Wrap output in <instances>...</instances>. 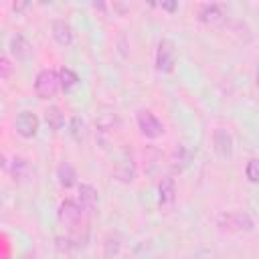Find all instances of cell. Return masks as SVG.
<instances>
[{
    "label": "cell",
    "mask_w": 259,
    "mask_h": 259,
    "mask_svg": "<svg viewBox=\"0 0 259 259\" xmlns=\"http://www.w3.org/2000/svg\"><path fill=\"white\" fill-rule=\"evenodd\" d=\"M38 2H40V4H53L55 0H38Z\"/></svg>",
    "instance_id": "cell-25"
},
{
    "label": "cell",
    "mask_w": 259,
    "mask_h": 259,
    "mask_svg": "<svg viewBox=\"0 0 259 259\" xmlns=\"http://www.w3.org/2000/svg\"><path fill=\"white\" fill-rule=\"evenodd\" d=\"M26 174H28V164H26V160L16 158L14 164H12V176H14V180H22Z\"/></svg>",
    "instance_id": "cell-19"
},
{
    "label": "cell",
    "mask_w": 259,
    "mask_h": 259,
    "mask_svg": "<svg viewBox=\"0 0 259 259\" xmlns=\"http://www.w3.org/2000/svg\"><path fill=\"white\" fill-rule=\"evenodd\" d=\"M61 87V77L59 73H55L53 69H42L36 79H34V93L40 97V99H51L57 95Z\"/></svg>",
    "instance_id": "cell-1"
},
{
    "label": "cell",
    "mask_w": 259,
    "mask_h": 259,
    "mask_svg": "<svg viewBox=\"0 0 259 259\" xmlns=\"http://www.w3.org/2000/svg\"><path fill=\"white\" fill-rule=\"evenodd\" d=\"M12 8H14V12H24L28 8V0H14Z\"/></svg>",
    "instance_id": "cell-24"
},
{
    "label": "cell",
    "mask_w": 259,
    "mask_h": 259,
    "mask_svg": "<svg viewBox=\"0 0 259 259\" xmlns=\"http://www.w3.org/2000/svg\"><path fill=\"white\" fill-rule=\"evenodd\" d=\"M10 71H12V67H10L8 57H2V59H0V77L6 81V79L10 77Z\"/></svg>",
    "instance_id": "cell-22"
},
{
    "label": "cell",
    "mask_w": 259,
    "mask_h": 259,
    "mask_svg": "<svg viewBox=\"0 0 259 259\" xmlns=\"http://www.w3.org/2000/svg\"><path fill=\"white\" fill-rule=\"evenodd\" d=\"M59 77H61V87H63V91H71L73 87H77V83H79V77H77V73H73L71 69H61V73H59Z\"/></svg>",
    "instance_id": "cell-15"
},
{
    "label": "cell",
    "mask_w": 259,
    "mask_h": 259,
    "mask_svg": "<svg viewBox=\"0 0 259 259\" xmlns=\"http://www.w3.org/2000/svg\"><path fill=\"white\" fill-rule=\"evenodd\" d=\"M85 214H89V212L79 202H75V200H63L59 204V212H57L59 223L69 227V229H77Z\"/></svg>",
    "instance_id": "cell-2"
},
{
    "label": "cell",
    "mask_w": 259,
    "mask_h": 259,
    "mask_svg": "<svg viewBox=\"0 0 259 259\" xmlns=\"http://www.w3.org/2000/svg\"><path fill=\"white\" fill-rule=\"evenodd\" d=\"M188 160H190V156H188V152H186V148L184 146H178L176 150H174V156H172V166L176 168V170H182L186 164H188Z\"/></svg>",
    "instance_id": "cell-17"
},
{
    "label": "cell",
    "mask_w": 259,
    "mask_h": 259,
    "mask_svg": "<svg viewBox=\"0 0 259 259\" xmlns=\"http://www.w3.org/2000/svg\"><path fill=\"white\" fill-rule=\"evenodd\" d=\"M174 200H176V184H174V178L170 176H164L158 184V204L160 208H172L174 206Z\"/></svg>",
    "instance_id": "cell-7"
},
{
    "label": "cell",
    "mask_w": 259,
    "mask_h": 259,
    "mask_svg": "<svg viewBox=\"0 0 259 259\" xmlns=\"http://www.w3.org/2000/svg\"><path fill=\"white\" fill-rule=\"evenodd\" d=\"M212 146H214V152L227 160L233 156V136L229 134V130L225 127H217L214 134H212Z\"/></svg>",
    "instance_id": "cell-6"
},
{
    "label": "cell",
    "mask_w": 259,
    "mask_h": 259,
    "mask_svg": "<svg viewBox=\"0 0 259 259\" xmlns=\"http://www.w3.org/2000/svg\"><path fill=\"white\" fill-rule=\"evenodd\" d=\"M8 49H10L12 57H16L18 61H28L32 57V45H30V40L24 34H14L10 38Z\"/></svg>",
    "instance_id": "cell-8"
},
{
    "label": "cell",
    "mask_w": 259,
    "mask_h": 259,
    "mask_svg": "<svg viewBox=\"0 0 259 259\" xmlns=\"http://www.w3.org/2000/svg\"><path fill=\"white\" fill-rule=\"evenodd\" d=\"M245 174H247L249 182H253V184H257V182H259V160H257V158H251V160L247 162Z\"/></svg>",
    "instance_id": "cell-20"
},
{
    "label": "cell",
    "mask_w": 259,
    "mask_h": 259,
    "mask_svg": "<svg viewBox=\"0 0 259 259\" xmlns=\"http://www.w3.org/2000/svg\"><path fill=\"white\" fill-rule=\"evenodd\" d=\"M113 178L123 182V184H130L134 178H136V164L132 162V158H121L115 162L113 166Z\"/></svg>",
    "instance_id": "cell-9"
},
{
    "label": "cell",
    "mask_w": 259,
    "mask_h": 259,
    "mask_svg": "<svg viewBox=\"0 0 259 259\" xmlns=\"http://www.w3.org/2000/svg\"><path fill=\"white\" fill-rule=\"evenodd\" d=\"M227 225H231V229H245V231H251L253 229V221L249 219V214L245 212H235V214H227Z\"/></svg>",
    "instance_id": "cell-14"
},
{
    "label": "cell",
    "mask_w": 259,
    "mask_h": 259,
    "mask_svg": "<svg viewBox=\"0 0 259 259\" xmlns=\"http://www.w3.org/2000/svg\"><path fill=\"white\" fill-rule=\"evenodd\" d=\"M138 127L142 132V136H146L150 140H156V138H160L164 134L162 121L148 109H140L138 111Z\"/></svg>",
    "instance_id": "cell-4"
},
{
    "label": "cell",
    "mask_w": 259,
    "mask_h": 259,
    "mask_svg": "<svg viewBox=\"0 0 259 259\" xmlns=\"http://www.w3.org/2000/svg\"><path fill=\"white\" fill-rule=\"evenodd\" d=\"M57 180L63 188H71L75 182H77V172L75 168L69 164V162H63L59 168H57Z\"/></svg>",
    "instance_id": "cell-13"
},
{
    "label": "cell",
    "mask_w": 259,
    "mask_h": 259,
    "mask_svg": "<svg viewBox=\"0 0 259 259\" xmlns=\"http://www.w3.org/2000/svg\"><path fill=\"white\" fill-rule=\"evenodd\" d=\"M51 30H53V38L61 47H69L73 42V28H71V24L67 20H55Z\"/></svg>",
    "instance_id": "cell-10"
},
{
    "label": "cell",
    "mask_w": 259,
    "mask_h": 259,
    "mask_svg": "<svg viewBox=\"0 0 259 259\" xmlns=\"http://www.w3.org/2000/svg\"><path fill=\"white\" fill-rule=\"evenodd\" d=\"M257 85H259V67H257Z\"/></svg>",
    "instance_id": "cell-26"
},
{
    "label": "cell",
    "mask_w": 259,
    "mask_h": 259,
    "mask_svg": "<svg viewBox=\"0 0 259 259\" xmlns=\"http://www.w3.org/2000/svg\"><path fill=\"white\" fill-rule=\"evenodd\" d=\"M83 134H85V121H83L79 115H75V117L71 119V136H73L77 142H81V140H83Z\"/></svg>",
    "instance_id": "cell-18"
},
{
    "label": "cell",
    "mask_w": 259,
    "mask_h": 259,
    "mask_svg": "<svg viewBox=\"0 0 259 259\" xmlns=\"http://www.w3.org/2000/svg\"><path fill=\"white\" fill-rule=\"evenodd\" d=\"M158 4L166 12H176V8H178V0H158Z\"/></svg>",
    "instance_id": "cell-23"
},
{
    "label": "cell",
    "mask_w": 259,
    "mask_h": 259,
    "mask_svg": "<svg viewBox=\"0 0 259 259\" xmlns=\"http://www.w3.org/2000/svg\"><path fill=\"white\" fill-rule=\"evenodd\" d=\"M198 18H200L204 24H208V26H219V24H223V20H225L223 10H221L217 4H204V6H200Z\"/></svg>",
    "instance_id": "cell-11"
},
{
    "label": "cell",
    "mask_w": 259,
    "mask_h": 259,
    "mask_svg": "<svg viewBox=\"0 0 259 259\" xmlns=\"http://www.w3.org/2000/svg\"><path fill=\"white\" fill-rule=\"evenodd\" d=\"M119 253V241L117 239H107L105 243V257H111V255H117Z\"/></svg>",
    "instance_id": "cell-21"
},
{
    "label": "cell",
    "mask_w": 259,
    "mask_h": 259,
    "mask_svg": "<svg viewBox=\"0 0 259 259\" xmlns=\"http://www.w3.org/2000/svg\"><path fill=\"white\" fill-rule=\"evenodd\" d=\"M45 117H47V123H49L51 130H61L65 125V117H63V113H61L59 107H51Z\"/></svg>",
    "instance_id": "cell-16"
},
{
    "label": "cell",
    "mask_w": 259,
    "mask_h": 259,
    "mask_svg": "<svg viewBox=\"0 0 259 259\" xmlns=\"http://www.w3.org/2000/svg\"><path fill=\"white\" fill-rule=\"evenodd\" d=\"M176 65V47L170 38H162L156 49V69L160 73H170Z\"/></svg>",
    "instance_id": "cell-3"
},
{
    "label": "cell",
    "mask_w": 259,
    "mask_h": 259,
    "mask_svg": "<svg viewBox=\"0 0 259 259\" xmlns=\"http://www.w3.org/2000/svg\"><path fill=\"white\" fill-rule=\"evenodd\" d=\"M14 127L22 138H32L38 132V117L30 111H20L14 119Z\"/></svg>",
    "instance_id": "cell-5"
},
{
    "label": "cell",
    "mask_w": 259,
    "mask_h": 259,
    "mask_svg": "<svg viewBox=\"0 0 259 259\" xmlns=\"http://www.w3.org/2000/svg\"><path fill=\"white\" fill-rule=\"evenodd\" d=\"M77 202L87 210L91 212L97 204V190L91 186V184H81L79 186V194H77Z\"/></svg>",
    "instance_id": "cell-12"
}]
</instances>
